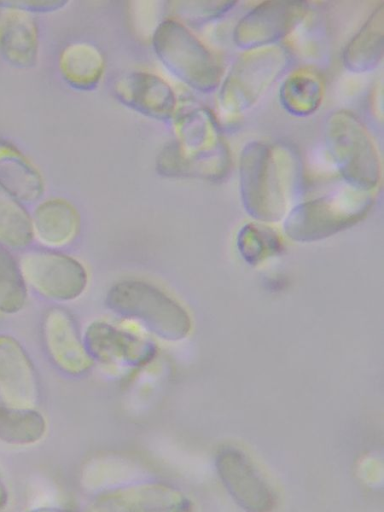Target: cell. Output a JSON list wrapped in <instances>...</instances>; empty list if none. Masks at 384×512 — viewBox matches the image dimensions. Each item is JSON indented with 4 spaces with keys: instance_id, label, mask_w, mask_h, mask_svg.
<instances>
[{
    "instance_id": "22",
    "label": "cell",
    "mask_w": 384,
    "mask_h": 512,
    "mask_svg": "<svg viewBox=\"0 0 384 512\" xmlns=\"http://www.w3.org/2000/svg\"><path fill=\"white\" fill-rule=\"evenodd\" d=\"M44 416L34 408L0 403V441L10 445H30L46 432Z\"/></svg>"
},
{
    "instance_id": "17",
    "label": "cell",
    "mask_w": 384,
    "mask_h": 512,
    "mask_svg": "<svg viewBox=\"0 0 384 512\" xmlns=\"http://www.w3.org/2000/svg\"><path fill=\"white\" fill-rule=\"evenodd\" d=\"M0 190L21 204L38 201L45 191V180L38 166L4 141H0Z\"/></svg>"
},
{
    "instance_id": "14",
    "label": "cell",
    "mask_w": 384,
    "mask_h": 512,
    "mask_svg": "<svg viewBox=\"0 0 384 512\" xmlns=\"http://www.w3.org/2000/svg\"><path fill=\"white\" fill-rule=\"evenodd\" d=\"M0 395L8 405L27 408H33L39 395L32 360L21 343L8 334H0Z\"/></svg>"
},
{
    "instance_id": "27",
    "label": "cell",
    "mask_w": 384,
    "mask_h": 512,
    "mask_svg": "<svg viewBox=\"0 0 384 512\" xmlns=\"http://www.w3.org/2000/svg\"><path fill=\"white\" fill-rule=\"evenodd\" d=\"M8 501V492L6 490L5 485L2 483L0 479V509L6 506Z\"/></svg>"
},
{
    "instance_id": "11",
    "label": "cell",
    "mask_w": 384,
    "mask_h": 512,
    "mask_svg": "<svg viewBox=\"0 0 384 512\" xmlns=\"http://www.w3.org/2000/svg\"><path fill=\"white\" fill-rule=\"evenodd\" d=\"M42 338L50 360L62 372L78 376L93 366L76 322L66 310L52 307L46 311Z\"/></svg>"
},
{
    "instance_id": "13",
    "label": "cell",
    "mask_w": 384,
    "mask_h": 512,
    "mask_svg": "<svg viewBox=\"0 0 384 512\" xmlns=\"http://www.w3.org/2000/svg\"><path fill=\"white\" fill-rule=\"evenodd\" d=\"M114 94L124 105L156 120H170L177 109L176 94L170 84L149 71H132L119 77Z\"/></svg>"
},
{
    "instance_id": "4",
    "label": "cell",
    "mask_w": 384,
    "mask_h": 512,
    "mask_svg": "<svg viewBox=\"0 0 384 512\" xmlns=\"http://www.w3.org/2000/svg\"><path fill=\"white\" fill-rule=\"evenodd\" d=\"M327 151L339 173L356 190L370 192L382 176L377 147L364 124L351 112L340 110L325 123Z\"/></svg>"
},
{
    "instance_id": "25",
    "label": "cell",
    "mask_w": 384,
    "mask_h": 512,
    "mask_svg": "<svg viewBox=\"0 0 384 512\" xmlns=\"http://www.w3.org/2000/svg\"><path fill=\"white\" fill-rule=\"evenodd\" d=\"M178 14L191 23H207L225 15L237 4L232 1H198L174 3Z\"/></svg>"
},
{
    "instance_id": "23",
    "label": "cell",
    "mask_w": 384,
    "mask_h": 512,
    "mask_svg": "<svg viewBox=\"0 0 384 512\" xmlns=\"http://www.w3.org/2000/svg\"><path fill=\"white\" fill-rule=\"evenodd\" d=\"M33 239L31 215L20 202L0 190V245L21 249Z\"/></svg>"
},
{
    "instance_id": "15",
    "label": "cell",
    "mask_w": 384,
    "mask_h": 512,
    "mask_svg": "<svg viewBox=\"0 0 384 512\" xmlns=\"http://www.w3.org/2000/svg\"><path fill=\"white\" fill-rule=\"evenodd\" d=\"M0 54L12 66L31 68L38 60L39 30L32 13L0 2Z\"/></svg>"
},
{
    "instance_id": "24",
    "label": "cell",
    "mask_w": 384,
    "mask_h": 512,
    "mask_svg": "<svg viewBox=\"0 0 384 512\" xmlns=\"http://www.w3.org/2000/svg\"><path fill=\"white\" fill-rule=\"evenodd\" d=\"M27 297V282L19 261L0 245V313H18L25 307Z\"/></svg>"
},
{
    "instance_id": "6",
    "label": "cell",
    "mask_w": 384,
    "mask_h": 512,
    "mask_svg": "<svg viewBox=\"0 0 384 512\" xmlns=\"http://www.w3.org/2000/svg\"><path fill=\"white\" fill-rule=\"evenodd\" d=\"M372 203L370 192L350 187L298 204L289 212L284 227L294 239H318L358 222Z\"/></svg>"
},
{
    "instance_id": "10",
    "label": "cell",
    "mask_w": 384,
    "mask_h": 512,
    "mask_svg": "<svg viewBox=\"0 0 384 512\" xmlns=\"http://www.w3.org/2000/svg\"><path fill=\"white\" fill-rule=\"evenodd\" d=\"M83 340L93 361L109 367L139 368L155 355V346L147 339L102 320L87 326Z\"/></svg>"
},
{
    "instance_id": "7",
    "label": "cell",
    "mask_w": 384,
    "mask_h": 512,
    "mask_svg": "<svg viewBox=\"0 0 384 512\" xmlns=\"http://www.w3.org/2000/svg\"><path fill=\"white\" fill-rule=\"evenodd\" d=\"M22 273L42 296L59 302L79 298L87 288L88 272L76 258L52 250H32L19 261Z\"/></svg>"
},
{
    "instance_id": "26",
    "label": "cell",
    "mask_w": 384,
    "mask_h": 512,
    "mask_svg": "<svg viewBox=\"0 0 384 512\" xmlns=\"http://www.w3.org/2000/svg\"><path fill=\"white\" fill-rule=\"evenodd\" d=\"M151 15H156L153 2H132L131 17L133 25L135 31L142 36L148 35L151 37L156 29L154 25L155 17H151Z\"/></svg>"
},
{
    "instance_id": "1",
    "label": "cell",
    "mask_w": 384,
    "mask_h": 512,
    "mask_svg": "<svg viewBox=\"0 0 384 512\" xmlns=\"http://www.w3.org/2000/svg\"><path fill=\"white\" fill-rule=\"evenodd\" d=\"M301 163L282 143L251 141L239 159V190L247 213L261 221H278L297 193Z\"/></svg>"
},
{
    "instance_id": "3",
    "label": "cell",
    "mask_w": 384,
    "mask_h": 512,
    "mask_svg": "<svg viewBox=\"0 0 384 512\" xmlns=\"http://www.w3.org/2000/svg\"><path fill=\"white\" fill-rule=\"evenodd\" d=\"M151 42L165 68L189 87L207 93L220 85L221 64L182 21L175 18L161 21Z\"/></svg>"
},
{
    "instance_id": "2",
    "label": "cell",
    "mask_w": 384,
    "mask_h": 512,
    "mask_svg": "<svg viewBox=\"0 0 384 512\" xmlns=\"http://www.w3.org/2000/svg\"><path fill=\"white\" fill-rule=\"evenodd\" d=\"M106 305L117 315L143 324L165 340H182L191 330V319L184 307L143 280L125 279L114 283L106 294Z\"/></svg>"
},
{
    "instance_id": "21",
    "label": "cell",
    "mask_w": 384,
    "mask_h": 512,
    "mask_svg": "<svg viewBox=\"0 0 384 512\" xmlns=\"http://www.w3.org/2000/svg\"><path fill=\"white\" fill-rule=\"evenodd\" d=\"M324 96V84L320 76L307 69L291 73L279 90V101L290 114L305 117L320 107Z\"/></svg>"
},
{
    "instance_id": "19",
    "label": "cell",
    "mask_w": 384,
    "mask_h": 512,
    "mask_svg": "<svg viewBox=\"0 0 384 512\" xmlns=\"http://www.w3.org/2000/svg\"><path fill=\"white\" fill-rule=\"evenodd\" d=\"M384 4L378 6L344 48V67L353 73L374 70L384 51Z\"/></svg>"
},
{
    "instance_id": "28",
    "label": "cell",
    "mask_w": 384,
    "mask_h": 512,
    "mask_svg": "<svg viewBox=\"0 0 384 512\" xmlns=\"http://www.w3.org/2000/svg\"><path fill=\"white\" fill-rule=\"evenodd\" d=\"M30 512H75L71 509H66V508H41V509H36V510H33V511H30Z\"/></svg>"
},
{
    "instance_id": "9",
    "label": "cell",
    "mask_w": 384,
    "mask_h": 512,
    "mask_svg": "<svg viewBox=\"0 0 384 512\" xmlns=\"http://www.w3.org/2000/svg\"><path fill=\"white\" fill-rule=\"evenodd\" d=\"M218 476L234 501L246 512H270L275 494L257 466L241 450L225 446L216 455Z\"/></svg>"
},
{
    "instance_id": "8",
    "label": "cell",
    "mask_w": 384,
    "mask_h": 512,
    "mask_svg": "<svg viewBox=\"0 0 384 512\" xmlns=\"http://www.w3.org/2000/svg\"><path fill=\"white\" fill-rule=\"evenodd\" d=\"M308 11L304 1L262 2L237 22L233 41L245 51L278 44L301 24Z\"/></svg>"
},
{
    "instance_id": "12",
    "label": "cell",
    "mask_w": 384,
    "mask_h": 512,
    "mask_svg": "<svg viewBox=\"0 0 384 512\" xmlns=\"http://www.w3.org/2000/svg\"><path fill=\"white\" fill-rule=\"evenodd\" d=\"M176 144L191 162H201L230 151L213 113L201 106L176 109L172 118Z\"/></svg>"
},
{
    "instance_id": "20",
    "label": "cell",
    "mask_w": 384,
    "mask_h": 512,
    "mask_svg": "<svg viewBox=\"0 0 384 512\" xmlns=\"http://www.w3.org/2000/svg\"><path fill=\"white\" fill-rule=\"evenodd\" d=\"M63 79L73 88H95L105 73V58L101 50L88 42H74L64 47L58 58Z\"/></svg>"
},
{
    "instance_id": "18",
    "label": "cell",
    "mask_w": 384,
    "mask_h": 512,
    "mask_svg": "<svg viewBox=\"0 0 384 512\" xmlns=\"http://www.w3.org/2000/svg\"><path fill=\"white\" fill-rule=\"evenodd\" d=\"M31 218L34 237L48 247L66 246L80 231L81 217L78 210L70 201L61 197L40 202Z\"/></svg>"
},
{
    "instance_id": "5",
    "label": "cell",
    "mask_w": 384,
    "mask_h": 512,
    "mask_svg": "<svg viewBox=\"0 0 384 512\" xmlns=\"http://www.w3.org/2000/svg\"><path fill=\"white\" fill-rule=\"evenodd\" d=\"M290 52L279 44L245 51L231 66L219 99L225 111L242 113L251 108L287 70Z\"/></svg>"
},
{
    "instance_id": "16",
    "label": "cell",
    "mask_w": 384,
    "mask_h": 512,
    "mask_svg": "<svg viewBox=\"0 0 384 512\" xmlns=\"http://www.w3.org/2000/svg\"><path fill=\"white\" fill-rule=\"evenodd\" d=\"M183 497L167 487L141 484L99 496L88 512H185Z\"/></svg>"
}]
</instances>
